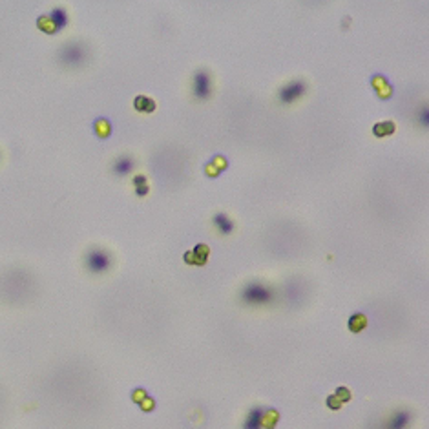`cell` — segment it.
<instances>
[{"label": "cell", "instance_id": "cell-1", "mask_svg": "<svg viewBox=\"0 0 429 429\" xmlns=\"http://www.w3.org/2000/svg\"><path fill=\"white\" fill-rule=\"evenodd\" d=\"M241 300L247 305H267L274 300V291L265 283L252 281L245 285L241 291Z\"/></svg>", "mask_w": 429, "mask_h": 429}, {"label": "cell", "instance_id": "cell-2", "mask_svg": "<svg viewBox=\"0 0 429 429\" xmlns=\"http://www.w3.org/2000/svg\"><path fill=\"white\" fill-rule=\"evenodd\" d=\"M84 263H86V268H88L91 274H102L111 267V257H110V254H108L106 250H102V248H91L90 252L86 254Z\"/></svg>", "mask_w": 429, "mask_h": 429}, {"label": "cell", "instance_id": "cell-3", "mask_svg": "<svg viewBox=\"0 0 429 429\" xmlns=\"http://www.w3.org/2000/svg\"><path fill=\"white\" fill-rule=\"evenodd\" d=\"M86 59V48L81 42H70L64 44L59 51V61L64 66H81Z\"/></svg>", "mask_w": 429, "mask_h": 429}, {"label": "cell", "instance_id": "cell-4", "mask_svg": "<svg viewBox=\"0 0 429 429\" xmlns=\"http://www.w3.org/2000/svg\"><path fill=\"white\" fill-rule=\"evenodd\" d=\"M192 90L196 99H199V101H205V99L210 97V93H212V82H210V77H208L207 71H197L196 75H194Z\"/></svg>", "mask_w": 429, "mask_h": 429}, {"label": "cell", "instance_id": "cell-5", "mask_svg": "<svg viewBox=\"0 0 429 429\" xmlns=\"http://www.w3.org/2000/svg\"><path fill=\"white\" fill-rule=\"evenodd\" d=\"M303 93H305V82L293 81V82H289V84H285L283 88H279L278 97L283 104H289V102L296 101L298 97H302Z\"/></svg>", "mask_w": 429, "mask_h": 429}, {"label": "cell", "instance_id": "cell-6", "mask_svg": "<svg viewBox=\"0 0 429 429\" xmlns=\"http://www.w3.org/2000/svg\"><path fill=\"white\" fill-rule=\"evenodd\" d=\"M48 21H50V26H48V30L46 31L57 33V31H61L62 28L68 24V11H66L62 6H57V8H53V10L48 13Z\"/></svg>", "mask_w": 429, "mask_h": 429}, {"label": "cell", "instance_id": "cell-7", "mask_svg": "<svg viewBox=\"0 0 429 429\" xmlns=\"http://www.w3.org/2000/svg\"><path fill=\"white\" fill-rule=\"evenodd\" d=\"M263 425H265V409L263 407L250 409L245 422H243V429H263Z\"/></svg>", "mask_w": 429, "mask_h": 429}, {"label": "cell", "instance_id": "cell-8", "mask_svg": "<svg viewBox=\"0 0 429 429\" xmlns=\"http://www.w3.org/2000/svg\"><path fill=\"white\" fill-rule=\"evenodd\" d=\"M411 424V413L409 411H396L391 418L385 420L382 429H407Z\"/></svg>", "mask_w": 429, "mask_h": 429}, {"label": "cell", "instance_id": "cell-9", "mask_svg": "<svg viewBox=\"0 0 429 429\" xmlns=\"http://www.w3.org/2000/svg\"><path fill=\"white\" fill-rule=\"evenodd\" d=\"M214 225L221 234H230L234 230V223L227 214H216L214 216Z\"/></svg>", "mask_w": 429, "mask_h": 429}, {"label": "cell", "instance_id": "cell-10", "mask_svg": "<svg viewBox=\"0 0 429 429\" xmlns=\"http://www.w3.org/2000/svg\"><path fill=\"white\" fill-rule=\"evenodd\" d=\"M131 168H133V159L128 157V156L119 157V159L113 163V172L119 174V176H126V174H130Z\"/></svg>", "mask_w": 429, "mask_h": 429}, {"label": "cell", "instance_id": "cell-11", "mask_svg": "<svg viewBox=\"0 0 429 429\" xmlns=\"http://www.w3.org/2000/svg\"><path fill=\"white\" fill-rule=\"evenodd\" d=\"M147 179L145 177H135V187H137V194H147Z\"/></svg>", "mask_w": 429, "mask_h": 429}, {"label": "cell", "instance_id": "cell-12", "mask_svg": "<svg viewBox=\"0 0 429 429\" xmlns=\"http://www.w3.org/2000/svg\"><path fill=\"white\" fill-rule=\"evenodd\" d=\"M418 119H420V122H422V126H427V124H429V111H427V106H422Z\"/></svg>", "mask_w": 429, "mask_h": 429}]
</instances>
